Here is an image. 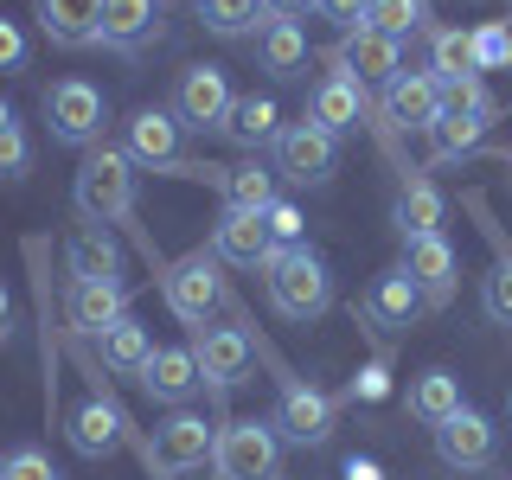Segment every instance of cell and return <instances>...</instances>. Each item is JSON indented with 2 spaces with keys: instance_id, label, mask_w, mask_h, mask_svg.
Returning a JSON list of instances; mask_svg holds the SVG:
<instances>
[{
  "instance_id": "obj_21",
  "label": "cell",
  "mask_w": 512,
  "mask_h": 480,
  "mask_svg": "<svg viewBox=\"0 0 512 480\" xmlns=\"http://www.w3.org/2000/svg\"><path fill=\"white\" fill-rule=\"evenodd\" d=\"M77 333H109L128 314V288L122 282H71V301H64Z\"/></svg>"
},
{
  "instance_id": "obj_32",
  "label": "cell",
  "mask_w": 512,
  "mask_h": 480,
  "mask_svg": "<svg viewBox=\"0 0 512 480\" xmlns=\"http://www.w3.org/2000/svg\"><path fill=\"white\" fill-rule=\"evenodd\" d=\"M487 128H493V122H480V116H455V109H442V116L429 122V160H461V154H474Z\"/></svg>"
},
{
  "instance_id": "obj_11",
  "label": "cell",
  "mask_w": 512,
  "mask_h": 480,
  "mask_svg": "<svg viewBox=\"0 0 512 480\" xmlns=\"http://www.w3.org/2000/svg\"><path fill=\"white\" fill-rule=\"evenodd\" d=\"M442 116V77L436 71H397L384 84V122L404 135H429V122Z\"/></svg>"
},
{
  "instance_id": "obj_17",
  "label": "cell",
  "mask_w": 512,
  "mask_h": 480,
  "mask_svg": "<svg viewBox=\"0 0 512 480\" xmlns=\"http://www.w3.org/2000/svg\"><path fill=\"white\" fill-rule=\"evenodd\" d=\"M192 352H199V372L212 391H231L237 378H250V340L237 327H199Z\"/></svg>"
},
{
  "instance_id": "obj_46",
  "label": "cell",
  "mask_w": 512,
  "mask_h": 480,
  "mask_svg": "<svg viewBox=\"0 0 512 480\" xmlns=\"http://www.w3.org/2000/svg\"><path fill=\"white\" fill-rule=\"evenodd\" d=\"M13 333V295H7V282H0V340Z\"/></svg>"
},
{
  "instance_id": "obj_22",
  "label": "cell",
  "mask_w": 512,
  "mask_h": 480,
  "mask_svg": "<svg viewBox=\"0 0 512 480\" xmlns=\"http://www.w3.org/2000/svg\"><path fill=\"white\" fill-rule=\"evenodd\" d=\"M276 135H282V103L276 96H237L231 103V122H224V141H231V148H244V154H256L269 141V148H276Z\"/></svg>"
},
{
  "instance_id": "obj_40",
  "label": "cell",
  "mask_w": 512,
  "mask_h": 480,
  "mask_svg": "<svg viewBox=\"0 0 512 480\" xmlns=\"http://www.w3.org/2000/svg\"><path fill=\"white\" fill-rule=\"evenodd\" d=\"M32 173V141H26V128L13 122L7 135H0V180H26Z\"/></svg>"
},
{
  "instance_id": "obj_4",
  "label": "cell",
  "mask_w": 512,
  "mask_h": 480,
  "mask_svg": "<svg viewBox=\"0 0 512 480\" xmlns=\"http://www.w3.org/2000/svg\"><path fill=\"white\" fill-rule=\"evenodd\" d=\"M218 474L224 480H282V436L263 416H237L218 429Z\"/></svg>"
},
{
  "instance_id": "obj_27",
  "label": "cell",
  "mask_w": 512,
  "mask_h": 480,
  "mask_svg": "<svg viewBox=\"0 0 512 480\" xmlns=\"http://www.w3.org/2000/svg\"><path fill=\"white\" fill-rule=\"evenodd\" d=\"M455 410H468V404H461V378L455 372H442V365H436V372H416L410 378V416H416V423L442 429Z\"/></svg>"
},
{
  "instance_id": "obj_19",
  "label": "cell",
  "mask_w": 512,
  "mask_h": 480,
  "mask_svg": "<svg viewBox=\"0 0 512 480\" xmlns=\"http://www.w3.org/2000/svg\"><path fill=\"white\" fill-rule=\"evenodd\" d=\"M404 269L416 276V288L429 295V308H442L448 295H455V250H448L442 231L429 237H404Z\"/></svg>"
},
{
  "instance_id": "obj_37",
  "label": "cell",
  "mask_w": 512,
  "mask_h": 480,
  "mask_svg": "<svg viewBox=\"0 0 512 480\" xmlns=\"http://www.w3.org/2000/svg\"><path fill=\"white\" fill-rule=\"evenodd\" d=\"M474 71H512V45H506V20H487L474 26Z\"/></svg>"
},
{
  "instance_id": "obj_38",
  "label": "cell",
  "mask_w": 512,
  "mask_h": 480,
  "mask_svg": "<svg viewBox=\"0 0 512 480\" xmlns=\"http://www.w3.org/2000/svg\"><path fill=\"white\" fill-rule=\"evenodd\" d=\"M0 480H64V474L52 468L45 448H13V455L0 461Z\"/></svg>"
},
{
  "instance_id": "obj_20",
  "label": "cell",
  "mask_w": 512,
  "mask_h": 480,
  "mask_svg": "<svg viewBox=\"0 0 512 480\" xmlns=\"http://www.w3.org/2000/svg\"><path fill=\"white\" fill-rule=\"evenodd\" d=\"M212 256H224V263H237V269H256V263H269V231H263V212H237V205H224V218H218V231H212Z\"/></svg>"
},
{
  "instance_id": "obj_25",
  "label": "cell",
  "mask_w": 512,
  "mask_h": 480,
  "mask_svg": "<svg viewBox=\"0 0 512 480\" xmlns=\"http://www.w3.org/2000/svg\"><path fill=\"white\" fill-rule=\"evenodd\" d=\"M308 122H320L327 135H346V128L365 122V90L352 77H320L314 84V103H308Z\"/></svg>"
},
{
  "instance_id": "obj_8",
  "label": "cell",
  "mask_w": 512,
  "mask_h": 480,
  "mask_svg": "<svg viewBox=\"0 0 512 480\" xmlns=\"http://www.w3.org/2000/svg\"><path fill=\"white\" fill-rule=\"evenodd\" d=\"M212 455H218V429L205 423L199 410H173L167 423L154 429V461L167 474H192V468H205Z\"/></svg>"
},
{
  "instance_id": "obj_5",
  "label": "cell",
  "mask_w": 512,
  "mask_h": 480,
  "mask_svg": "<svg viewBox=\"0 0 512 480\" xmlns=\"http://www.w3.org/2000/svg\"><path fill=\"white\" fill-rule=\"evenodd\" d=\"M231 77H224V64H186L180 84H173V116L180 128L192 135H224V122H231Z\"/></svg>"
},
{
  "instance_id": "obj_16",
  "label": "cell",
  "mask_w": 512,
  "mask_h": 480,
  "mask_svg": "<svg viewBox=\"0 0 512 480\" xmlns=\"http://www.w3.org/2000/svg\"><path fill=\"white\" fill-rule=\"evenodd\" d=\"M39 26L64 52L103 45V0H39Z\"/></svg>"
},
{
  "instance_id": "obj_2",
  "label": "cell",
  "mask_w": 512,
  "mask_h": 480,
  "mask_svg": "<svg viewBox=\"0 0 512 480\" xmlns=\"http://www.w3.org/2000/svg\"><path fill=\"white\" fill-rule=\"evenodd\" d=\"M71 192H77V212L90 224H122L135 212V160L122 148H90Z\"/></svg>"
},
{
  "instance_id": "obj_45",
  "label": "cell",
  "mask_w": 512,
  "mask_h": 480,
  "mask_svg": "<svg viewBox=\"0 0 512 480\" xmlns=\"http://www.w3.org/2000/svg\"><path fill=\"white\" fill-rule=\"evenodd\" d=\"M308 7H320V0H263V13H269V20H301Z\"/></svg>"
},
{
  "instance_id": "obj_39",
  "label": "cell",
  "mask_w": 512,
  "mask_h": 480,
  "mask_svg": "<svg viewBox=\"0 0 512 480\" xmlns=\"http://www.w3.org/2000/svg\"><path fill=\"white\" fill-rule=\"evenodd\" d=\"M480 301H487V314L500 320V327H512V256H500V263H493V276H487V288H480Z\"/></svg>"
},
{
  "instance_id": "obj_7",
  "label": "cell",
  "mask_w": 512,
  "mask_h": 480,
  "mask_svg": "<svg viewBox=\"0 0 512 480\" xmlns=\"http://www.w3.org/2000/svg\"><path fill=\"white\" fill-rule=\"evenodd\" d=\"M160 288H167V308L186 320V327H212V308L224 301V288H218V263L205 250H192L180 256V263L160 276Z\"/></svg>"
},
{
  "instance_id": "obj_15",
  "label": "cell",
  "mask_w": 512,
  "mask_h": 480,
  "mask_svg": "<svg viewBox=\"0 0 512 480\" xmlns=\"http://www.w3.org/2000/svg\"><path fill=\"white\" fill-rule=\"evenodd\" d=\"M141 384H148V397H154V404L186 410V397L205 384V372H199V352H192V346H154V359H148V372H141Z\"/></svg>"
},
{
  "instance_id": "obj_29",
  "label": "cell",
  "mask_w": 512,
  "mask_h": 480,
  "mask_svg": "<svg viewBox=\"0 0 512 480\" xmlns=\"http://www.w3.org/2000/svg\"><path fill=\"white\" fill-rule=\"evenodd\" d=\"M256 58H263L269 77H295L301 64H308V32H301L295 20H269L263 32H256Z\"/></svg>"
},
{
  "instance_id": "obj_30",
  "label": "cell",
  "mask_w": 512,
  "mask_h": 480,
  "mask_svg": "<svg viewBox=\"0 0 512 480\" xmlns=\"http://www.w3.org/2000/svg\"><path fill=\"white\" fill-rule=\"evenodd\" d=\"M429 71H436L442 84L480 77L474 71V32H461V26H436V32H429Z\"/></svg>"
},
{
  "instance_id": "obj_43",
  "label": "cell",
  "mask_w": 512,
  "mask_h": 480,
  "mask_svg": "<svg viewBox=\"0 0 512 480\" xmlns=\"http://www.w3.org/2000/svg\"><path fill=\"white\" fill-rule=\"evenodd\" d=\"M384 391H391V372H384V365H365V372L352 378V397H359V404H378Z\"/></svg>"
},
{
  "instance_id": "obj_41",
  "label": "cell",
  "mask_w": 512,
  "mask_h": 480,
  "mask_svg": "<svg viewBox=\"0 0 512 480\" xmlns=\"http://www.w3.org/2000/svg\"><path fill=\"white\" fill-rule=\"evenodd\" d=\"M26 64H32V45H26L20 20H7V13H0V77H20Z\"/></svg>"
},
{
  "instance_id": "obj_42",
  "label": "cell",
  "mask_w": 512,
  "mask_h": 480,
  "mask_svg": "<svg viewBox=\"0 0 512 480\" xmlns=\"http://www.w3.org/2000/svg\"><path fill=\"white\" fill-rule=\"evenodd\" d=\"M320 20H333V26H340V32H359L365 26V13H372V0H320Z\"/></svg>"
},
{
  "instance_id": "obj_26",
  "label": "cell",
  "mask_w": 512,
  "mask_h": 480,
  "mask_svg": "<svg viewBox=\"0 0 512 480\" xmlns=\"http://www.w3.org/2000/svg\"><path fill=\"white\" fill-rule=\"evenodd\" d=\"M442 212H448V205H442V192L429 186L423 173H410V180L397 186L391 224H397V231H404V237H429V231H442Z\"/></svg>"
},
{
  "instance_id": "obj_18",
  "label": "cell",
  "mask_w": 512,
  "mask_h": 480,
  "mask_svg": "<svg viewBox=\"0 0 512 480\" xmlns=\"http://www.w3.org/2000/svg\"><path fill=\"white\" fill-rule=\"evenodd\" d=\"M64 263H71V282H122V244L109 237V224H77Z\"/></svg>"
},
{
  "instance_id": "obj_44",
  "label": "cell",
  "mask_w": 512,
  "mask_h": 480,
  "mask_svg": "<svg viewBox=\"0 0 512 480\" xmlns=\"http://www.w3.org/2000/svg\"><path fill=\"white\" fill-rule=\"evenodd\" d=\"M340 480H384V468L372 455H346V468H340Z\"/></svg>"
},
{
  "instance_id": "obj_14",
  "label": "cell",
  "mask_w": 512,
  "mask_h": 480,
  "mask_svg": "<svg viewBox=\"0 0 512 480\" xmlns=\"http://www.w3.org/2000/svg\"><path fill=\"white\" fill-rule=\"evenodd\" d=\"M436 455L448 461L455 474H480L493 468V423L480 410H455L448 423L436 429Z\"/></svg>"
},
{
  "instance_id": "obj_24",
  "label": "cell",
  "mask_w": 512,
  "mask_h": 480,
  "mask_svg": "<svg viewBox=\"0 0 512 480\" xmlns=\"http://www.w3.org/2000/svg\"><path fill=\"white\" fill-rule=\"evenodd\" d=\"M71 448H77L84 461L116 455V448H122V416H116V404H103V397H84V404L71 410Z\"/></svg>"
},
{
  "instance_id": "obj_12",
  "label": "cell",
  "mask_w": 512,
  "mask_h": 480,
  "mask_svg": "<svg viewBox=\"0 0 512 480\" xmlns=\"http://www.w3.org/2000/svg\"><path fill=\"white\" fill-rule=\"evenodd\" d=\"M276 436H288L295 448H320L333 436V397L327 391H314V384H282V397H276Z\"/></svg>"
},
{
  "instance_id": "obj_35",
  "label": "cell",
  "mask_w": 512,
  "mask_h": 480,
  "mask_svg": "<svg viewBox=\"0 0 512 480\" xmlns=\"http://www.w3.org/2000/svg\"><path fill=\"white\" fill-rule=\"evenodd\" d=\"M263 231H269V250H301L308 244V218H301V205H288V199H276L263 212Z\"/></svg>"
},
{
  "instance_id": "obj_10",
  "label": "cell",
  "mask_w": 512,
  "mask_h": 480,
  "mask_svg": "<svg viewBox=\"0 0 512 480\" xmlns=\"http://www.w3.org/2000/svg\"><path fill=\"white\" fill-rule=\"evenodd\" d=\"M397 71H404V45L384 39V32H372V26L346 32L340 52H333V77H352L359 90H365V84H391Z\"/></svg>"
},
{
  "instance_id": "obj_23",
  "label": "cell",
  "mask_w": 512,
  "mask_h": 480,
  "mask_svg": "<svg viewBox=\"0 0 512 480\" xmlns=\"http://www.w3.org/2000/svg\"><path fill=\"white\" fill-rule=\"evenodd\" d=\"M148 39H160V0H103V45L141 52Z\"/></svg>"
},
{
  "instance_id": "obj_13",
  "label": "cell",
  "mask_w": 512,
  "mask_h": 480,
  "mask_svg": "<svg viewBox=\"0 0 512 480\" xmlns=\"http://www.w3.org/2000/svg\"><path fill=\"white\" fill-rule=\"evenodd\" d=\"M122 154L135 160V167H154V173H186L180 167V116H173V109H141V116L128 122Z\"/></svg>"
},
{
  "instance_id": "obj_34",
  "label": "cell",
  "mask_w": 512,
  "mask_h": 480,
  "mask_svg": "<svg viewBox=\"0 0 512 480\" xmlns=\"http://www.w3.org/2000/svg\"><path fill=\"white\" fill-rule=\"evenodd\" d=\"M365 26L404 45L410 32H423V26H429V0H372V13H365Z\"/></svg>"
},
{
  "instance_id": "obj_31",
  "label": "cell",
  "mask_w": 512,
  "mask_h": 480,
  "mask_svg": "<svg viewBox=\"0 0 512 480\" xmlns=\"http://www.w3.org/2000/svg\"><path fill=\"white\" fill-rule=\"evenodd\" d=\"M218 192H224V205H237V212H269V205H276V180H269L256 160H244V167H224L218 173Z\"/></svg>"
},
{
  "instance_id": "obj_6",
  "label": "cell",
  "mask_w": 512,
  "mask_h": 480,
  "mask_svg": "<svg viewBox=\"0 0 512 480\" xmlns=\"http://www.w3.org/2000/svg\"><path fill=\"white\" fill-rule=\"evenodd\" d=\"M340 135H327L320 122H288L276 135V173L288 186H327L333 180V160H340V148H333Z\"/></svg>"
},
{
  "instance_id": "obj_28",
  "label": "cell",
  "mask_w": 512,
  "mask_h": 480,
  "mask_svg": "<svg viewBox=\"0 0 512 480\" xmlns=\"http://www.w3.org/2000/svg\"><path fill=\"white\" fill-rule=\"evenodd\" d=\"M96 346H103V365H109V372H122V378H141V372H148V359H154V340H148V327H141L135 314H122L109 333H96Z\"/></svg>"
},
{
  "instance_id": "obj_9",
  "label": "cell",
  "mask_w": 512,
  "mask_h": 480,
  "mask_svg": "<svg viewBox=\"0 0 512 480\" xmlns=\"http://www.w3.org/2000/svg\"><path fill=\"white\" fill-rule=\"evenodd\" d=\"M429 308V295L416 288V276L404 263L397 269H384V276L365 288V301H359V314H365V327H378V333H404V327H416V314Z\"/></svg>"
},
{
  "instance_id": "obj_36",
  "label": "cell",
  "mask_w": 512,
  "mask_h": 480,
  "mask_svg": "<svg viewBox=\"0 0 512 480\" xmlns=\"http://www.w3.org/2000/svg\"><path fill=\"white\" fill-rule=\"evenodd\" d=\"M442 109H455V116H480V122H493V116H500V103L487 96V84H480V77L442 84Z\"/></svg>"
},
{
  "instance_id": "obj_3",
  "label": "cell",
  "mask_w": 512,
  "mask_h": 480,
  "mask_svg": "<svg viewBox=\"0 0 512 480\" xmlns=\"http://www.w3.org/2000/svg\"><path fill=\"white\" fill-rule=\"evenodd\" d=\"M45 109V128H52V141H64V148H103V122H109V103L103 90L84 84V77H64V84H52L39 96Z\"/></svg>"
},
{
  "instance_id": "obj_33",
  "label": "cell",
  "mask_w": 512,
  "mask_h": 480,
  "mask_svg": "<svg viewBox=\"0 0 512 480\" xmlns=\"http://www.w3.org/2000/svg\"><path fill=\"white\" fill-rule=\"evenodd\" d=\"M199 20H205V32H218V39H244L269 13H263V0H199Z\"/></svg>"
},
{
  "instance_id": "obj_48",
  "label": "cell",
  "mask_w": 512,
  "mask_h": 480,
  "mask_svg": "<svg viewBox=\"0 0 512 480\" xmlns=\"http://www.w3.org/2000/svg\"><path fill=\"white\" fill-rule=\"evenodd\" d=\"M506 45H512V20H506Z\"/></svg>"
},
{
  "instance_id": "obj_47",
  "label": "cell",
  "mask_w": 512,
  "mask_h": 480,
  "mask_svg": "<svg viewBox=\"0 0 512 480\" xmlns=\"http://www.w3.org/2000/svg\"><path fill=\"white\" fill-rule=\"evenodd\" d=\"M7 128H13V109H7V96H0V135H7Z\"/></svg>"
},
{
  "instance_id": "obj_1",
  "label": "cell",
  "mask_w": 512,
  "mask_h": 480,
  "mask_svg": "<svg viewBox=\"0 0 512 480\" xmlns=\"http://www.w3.org/2000/svg\"><path fill=\"white\" fill-rule=\"evenodd\" d=\"M263 282H269V308H276L282 320H320L333 301V282H327V263L301 244V250H276L263 263Z\"/></svg>"
}]
</instances>
